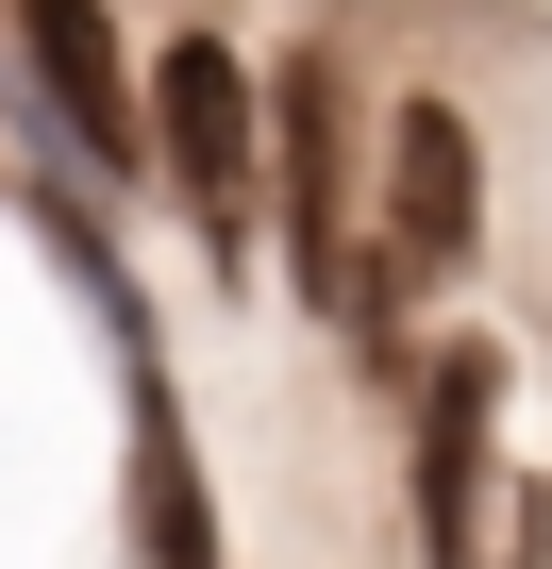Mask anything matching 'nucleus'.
<instances>
[{
    "label": "nucleus",
    "mask_w": 552,
    "mask_h": 569,
    "mask_svg": "<svg viewBox=\"0 0 552 569\" xmlns=\"http://www.w3.org/2000/svg\"><path fill=\"white\" fill-rule=\"evenodd\" d=\"M485 436H502V352L452 336L419 369V569H502V486H485Z\"/></svg>",
    "instance_id": "20e7f679"
},
{
    "label": "nucleus",
    "mask_w": 552,
    "mask_h": 569,
    "mask_svg": "<svg viewBox=\"0 0 552 569\" xmlns=\"http://www.w3.org/2000/svg\"><path fill=\"white\" fill-rule=\"evenodd\" d=\"M151 118H168V134H151V168L201 201L218 268H251V218H268V201H251V151H268V118H251V68H234L218 34H168V51H151Z\"/></svg>",
    "instance_id": "7ed1b4c3"
},
{
    "label": "nucleus",
    "mask_w": 552,
    "mask_h": 569,
    "mask_svg": "<svg viewBox=\"0 0 552 569\" xmlns=\"http://www.w3.org/2000/svg\"><path fill=\"white\" fill-rule=\"evenodd\" d=\"M469 234H485V151H469L452 101H402L385 118V234H369V336L419 302V284L469 268Z\"/></svg>",
    "instance_id": "f03ea898"
},
{
    "label": "nucleus",
    "mask_w": 552,
    "mask_h": 569,
    "mask_svg": "<svg viewBox=\"0 0 552 569\" xmlns=\"http://www.w3.org/2000/svg\"><path fill=\"white\" fill-rule=\"evenodd\" d=\"M251 118H268V151H285V284H302L335 336H369V251H352V101H335V68L302 51L285 84H251Z\"/></svg>",
    "instance_id": "f257e3e1"
},
{
    "label": "nucleus",
    "mask_w": 552,
    "mask_h": 569,
    "mask_svg": "<svg viewBox=\"0 0 552 569\" xmlns=\"http://www.w3.org/2000/svg\"><path fill=\"white\" fill-rule=\"evenodd\" d=\"M134 552L151 569H218V502H201V452L168 436V386H134Z\"/></svg>",
    "instance_id": "423d86ee"
},
{
    "label": "nucleus",
    "mask_w": 552,
    "mask_h": 569,
    "mask_svg": "<svg viewBox=\"0 0 552 569\" xmlns=\"http://www.w3.org/2000/svg\"><path fill=\"white\" fill-rule=\"evenodd\" d=\"M18 34H34V84H51V134L84 184H134L151 168V118H134V68H118V18L101 0H18Z\"/></svg>",
    "instance_id": "39448f33"
}]
</instances>
